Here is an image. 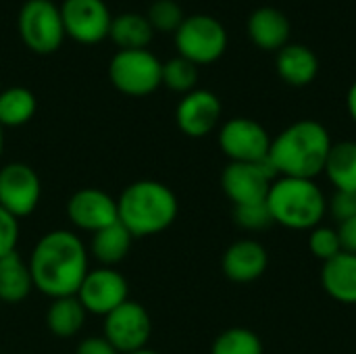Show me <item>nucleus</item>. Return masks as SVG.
<instances>
[{"label":"nucleus","instance_id":"obj_25","mask_svg":"<svg viewBox=\"0 0 356 354\" xmlns=\"http://www.w3.org/2000/svg\"><path fill=\"white\" fill-rule=\"evenodd\" d=\"M38 100L29 88L13 86L0 92V125L21 127L29 123L35 115Z\"/></svg>","mask_w":356,"mask_h":354},{"label":"nucleus","instance_id":"obj_13","mask_svg":"<svg viewBox=\"0 0 356 354\" xmlns=\"http://www.w3.org/2000/svg\"><path fill=\"white\" fill-rule=\"evenodd\" d=\"M60 17L65 33L79 44H96L108 38L113 17L104 0H65Z\"/></svg>","mask_w":356,"mask_h":354},{"label":"nucleus","instance_id":"obj_22","mask_svg":"<svg viewBox=\"0 0 356 354\" xmlns=\"http://www.w3.org/2000/svg\"><path fill=\"white\" fill-rule=\"evenodd\" d=\"M86 319H88V313L77 300V296L52 298L44 315L48 332L60 340L75 338L83 330Z\"/></svg>","mask_w":356,"mask_h":354},{"label":"nucleus","instance_id":"obj_11","mask_svg":"<svg viewBox=\"0 0 356 354\" xmlns=\"http://www.w3.org/2000/svg\"><path fill=\"white\" fill-rule=\"evenodd\" d=\"M42 198V182L27 163L13 161L0 165V207L15 219L29 217Z\"/></svg>","mask_w":356,"mask_h":354},{"label":"nucleus","instance_id":"obj_19","mask_svg":"<svg viewBox=\"0 0 356 354\" xmlns=\"http://www.w3.org/2000/svg\"><path fill=\"white\" fill-rule=\"evenodd\" d=\"M321 286L330 298L342 305H356V255L340 252L323 263Z\"/></svg>","mask_w":356,"mask_h":354},{"label":"nucleus","instance_id":"obj_23","mask_svg":"<svg viewBox=\"0 0 356 354\" xmlns=\"http://www.w3.org/2000/svg\"><path fill=\"white\" fill-rule=\"evenodd\" d=\"M152 35V25L148 23L146 15L140 13H121L113 17L108 29V38L119 50H142L150 44Z\"/></svg>","mask_w":356,"mask_h":354},{"label":"nucleus","instance_id":"obj_31","mask_svg":"<svg viewBox=\"0 0 356 354\" xmlns=\"http://www.w3.org/2000/svg\"><path fill=\"white\" fill-rule=\"evenodd\" d=\"M19 236H21L19 219H15L10 213H6L0 207V259L10 252H17Z\"/></svg>","mask_w":356,"mask_h":354},{"label":"nucleus","instance_id":"obj_35","mask_svg":"<svg viewBox=\"0 0 356 354\" xmlns=\"http://www.w3.org/2000/svg\"><path fill=\"white\" fill-rule=\"evenodd\" d=\"M346 106H348V115L356 123V81L350 86L348 94H346Z\"/></svg>","mask_w":356,"mask_h":354},{"label":"nucleus","instance_id":"obj_36","mask_svg":"<svg viewBox=\"0 0 356 354\" xmlns=\"http://www.w3.org/2000/svg\"><path fill=\"white\" fill-rule=\"evenodd\" d=\"M2 152H4V127L0 125V159H2Z\"/></svg>","mask_w":356,"mask_h":354},{"label":"nucleus","instance_id":"obj_21","mask_svg":"<svg viewBox=\"0 0 356 354\" xmlns=\"http://www.w3.org/2000/svg\"><path fill=\"white\" fill-rule=\"evenodd\" d=\"M33 280L29 265L17 252L0 259V305H21L29 298Z\"/></svg>","mask_w":356,"mask_h":354},{"label":"nucleus","instance_id":"obj_6","mask_svg":"<svg viewBox=\"0 0 356 354\" xmlns=\"http://www.w3.org/2000/svg\"><path fill=\"white\" fill-rule=\"evenodd\" d=\"M175 48L179 56L196 67L211 65L223 56L227 48V31L223 23L211 15H192L186 17L175 31Z\"/></svg>","mask_w":356,"mask_h":354},{"label":"nucleus","instance_id":"obj_28","mask_svg":"<svg viewBox=\"0 0 356 354\" xmlns=\"http://www.w3.org/2000/svg\"><path fill=\"white\" fill-rule=\"evenodd\" d=\"M146 19L154 31L175 33L179 25L184 23L186 15H184V8L175 0H154L146 10Z\"/></svg>","mask_w":356,"mask_h":354},{"label":"nucleus","instance_id":"obj_1","mask_svg":"<svg viewBox=\"0 0 356 354\" xmlns=\"http://www.w3.org/2000/svg\"><path fill=\"white\" fill-rule=\"evenodd\" d=\"M33 290L52 298L75 296L90 271V252L71 230L46 232L27 259Z\"/></svg>","mask_w":356,"mask_h":354},{"label":"nucleus","instance_id":"obj_12","mask_svg":"<svg viewBox=\"0 0 356 354\" xmlns=\"http://www.w3.org/2000/svg\"><path fill=\"white\" fill-rule=\"evenodd\" d=\"M275 171L265 163H227L221 173V188L234 207L265 202L275 179Z\"/></svg>","mask_w":356,"mask_h":354},{"label":"nucleus","instance_id":"obj_33","mask_svg":"<svg viewBox=\"0 0 356 354\" xmlns=\"http://www.w3.org/2000/svg\"><path fill=\"white\" fill-rule=\"evenodd\" d=\"M75 354H119L115 351V346L104 338V336H90V338H83L77 348Z\"/></svg>","mask_w":356,"mask_h":354},{"label":"nucleus","instance_id":"obj_4","mask_svg":"<svg viewBox=\"0 0 356 354\" xmlns=\"http://www.w3.org/2000/svg\"><path fill=\"white\" fill-rule=\"evenodd\" d=\"M265 202L273 223L294 232H311L327 213V198L315 179L275 177Z\"/></svg>","mask_w":356,"mask_h":354},{"label":"nucleus","instance_id":"obj_2","mask_svg":"<svg viewBox=\"0 0 356 354\" xmlns=\"http://www.w3.org/2000/svg\"><path fill=\"white\" fill-rule=\"evenodd\" d=\"M332 146V136L323 123L300 119L271 140L267 163L277 177L315 179L325 171Z\"/></svg>","mask_w":356,"mask_h":354},{"label":"nucleus","instance_id":"obj_29","mask_svg":"<svg viewBox=\"0 0 356 354\" xmlns=\"http://www.w3.org/2000/svg\"><path fill=\"white\" fill-rule=\"evenodd\" d=\"M309 248L319 261H323V263L332 261L334 257H338L342 252L338 230H334L330 225H323V223L313 227L311 234H309Z\"/></svg>","mask_w":356,"mask_h":354},{"label":"nucleus","instance_id":"obj_37","mask_svg":"<svg viewBox=\"0 0 356 354\" xmlns=\"http://www.w3.org/2000/svg\"><path fill=\"white\" fill-rule=\"evenodd\" d=\"M129 354H161V353H156V351H152V348H142V351H136V353H129Z\"/></svg>","mask_w":356,"mask_h":354},{"label":"nucleus","instance_id":"obj_7","mask_svg":"<svg viewBox=\"0 0 356 354\" xmlns=\"http://www.w3.org/2000/svg\"><path fill=\"white\" fill-rule=\"evenodd\" d=\"M23 44L38 54H52L65 40L60 6L52 0H27L17 19Z\"/></svg>","mask_w":356,"mask_h":354},{"label":"nucleus","instance_id":"obj_18","mask_svg":"<svg viewBox=\"0 0 356 354\" xmlns=\"http://www.w3.org/2000/svg\"><path fill=\"white\" fill-rule=\"evenodd\" d=\"M275 69L288 86L305 88L315 81L319 73V58L309 46L290 42L277 50Z\"/></svg>","mask_w":356,"mask_h":354},{"label":"nucleus","instance_id":"obj_17","mask_svg":"<svg viewBox=\"0 0 356 354\" xmlns=\"http://www.w3.org/2000/svg\"><path fill=\"white\" fill-rule=\"evenodd\" d=\"M292 23L275 6H259L248 17V35L252 44L261 50L277 52L290 44Z\"/></svg>","mask_w":356,"mask_h":354},{"label":"nucleus","instance_id":"obj_34","mask_svg":"<svg viewBox=\"0 0 356 354\" xmlns=\"http://www.w3.org/2000/svg\"><path fill=\"white\" fill-rule=\"evenodd\" d=\"M338 236H340L342 250L356 255V217L344 223H338Z\"/></svg>","mask_w":356,"mask_h":354},{"label":"nucleus","instance_id":"obj_16","mask_svg":"<svg viewBox=\"0 0 356 354\" xmlns=\"http://www.w3.org/2000/svg\"><path fill=\"white\" fill-rule=\"evenodd\" d=\"M269 265L267 250L257 240H238L223 252L221 269L227 280L236 284H250L259 280Z\"/></svg>","mask_w":356,"mask_h":354},{"label":"nucleus","instance_id":"obj_27","mask_svg":"<svg viewBox=\"0 0 356 354\" xmlns=\"http://www.w3.org/2000/svg\"><path fill=\"white\" fill-rule=\"evenodd\" d=\"M161 81L165 88H169L171 92L177 94H188L192 90H196L198 83V67L194 63H190L184 56H173L167 63H163V75Z\"/></svg>","mask_w":356,"mask_h":354},{"label":"nucleus","instance_id":"obj_32","mask_svg":"<svg viewBox=\"0 0 356 354\" xmlns=\"http://www.w3.org/2000/svg\"><path fill=\"white\" fill-rule=\"evenodd\" d=\"M327 211L338 223L356 217V192H336L327 200Z\"/></svg>","mask_w":356,"mask_h":354},{"label":"nucleus","instance_id":"obj_24","mask_svg":"<svg viewBox=\"0 0 356 354\" xmlns=\"http://www.w3.org/2000/svg\"><path fill=\"white\" fill-rule=\"evenodd\" d=\"M336 192H356V142L346 140L332 146L323 171Z\"/></svg>","mask_w":356,"mask_h":354},{"label":"nucleus","instance_id":"obj_3","mask_svg":"<svg viewBox=\"0 0 356 354\" xmlns=\"http://www.w3.org/2000/svg\"><path fill=\"white\" fill-rule=\"evenodd\" d=\"M177 213L175 192L156 179H138L117 198V219L134 240L163 234L175 223Z\"/></svg>","mask_w":356,"mask_h":354},{"label":"nucleus","instance_id":"obj_9","mask_svg":"<svg viewBox=\"0 0 356 354\" xmlns=\"http://www.w3.org/2000/svg\"><path fill=\"white\" fill-rule=\"evenodd\" d=\"M102 336L115 346L119 354H129L148 348L152 336V319L144 305L136 300L123 303L108 313L102 323Z\"/></svg>","mask_w":356,"mask_h":354},{"label":"nucleus","instance_id":"obj_5","mask_svg":"<svg viewBox=\"0 0 356 354\" xmlns=\"http://www.w3.org/2000/svg\"><path fill=\"white\" fill-rule=\"evenodd\" d=\"M163 63L148 48L119 50L108 63V79L125 96L142 98L154 94L163 81Z\"/></svg>","mask_w":356,"mask_h":354},{"label":"nucleus","instance_id":"obj_8","mask_svg":"<svg viewBox=\"0 0 356 354\" xmlns=\"http://www.w3.org/2000/svg\"><path fill=\"white\" fill-rule=\"evenodd\" d=\"M217 140L229 163H265L269 159L273 138L259 121L234 117L219 127Z\"/></svg>","mask_w":356,"mask_h":354},{"label":"nucleus","instance_id":"obj_14","mask_svg":"<svg viewBox=\"0 0 356 354\" xmlns=\"http://www.w3.org/2000/svg\"><path fill=\"white\" fill-rule=\"evenodd\" d=\"M69 221L90 236L117 223V200L100 188H81L67 200Z\"/></svg>","mask_w":356,"mask_h":354},{"label":"nucleus","instance_id":"obj_10","mask_svg":"<svg viewBox=\"0 0 356 354\" xmlns=\"http://www.w3.org/2000/svg\"><path fill=\"white\" fill-rule=\"evenodd\" d=\"M77 300L88 315L106 317L123 303L129 300V284L121 271L115 267H96L90 269L77 290Z\"/></svg>","mask_w":356,"mask_h":354},{"label":"nucleus","instance_id":"obj_30","mask_svg":"<svg viewBox=\"0 0 356 354\" xmlns=\"http://www.w3.org/2000/svg\"><path fill=\"white\" fill-rule=\"evenodd\" d=\"M234 221L246 232H261L273 223V217L269 213L267 202H257V204L234 207Z\"/></svg>","mask_w":356,"mask_h":354},{"label":"nucleus","instance_id":"obj_20","mask_svg":"<svg viewBox=\"0 0 356 354\" xmlns=\"http://www.w3.org/2000/svg\"><path fill=\"white\" fill-rule=\"evenodd\" d=\"M134 246V236L117 221L90 238L88 252L100 267H117L123 263Z\"/></svg>","mask_w":356,"mask_h":354},{"label":"nucleus","instance_id":"obj_15","mask_svg":"<svg viewBox=\"0 0 356 354\" xmlns=\"http://www.w3.org/2000/svg\"><path fill=\"white\" fill-rule=\"evenodd\" d=\"M221 121V100L211 90H192L181 96L175 108V123L188 138H204Z\"/></svg>","mask_w":356,"mask_h":354},{"label":"nucleus","instance_id":"obj_26","mask_svg":"<svg viewBox=\"0 0 356 354\" xmlns=\"http://www.w3.org/2000/svg\"><path fill=\"white\" fill-rule=\"evenodd\" d=\"M211 354H265V348L252 330L229 328L215 338Z\"/></svg>","mask_w":356,"mask_h":354},{"label":"nucleus","instance_id":"obj_38","mask_svg":"<svg viewBox=\"0 0 356 354\" xmlns=\"http://www.w3.org/2000/svg\"><path fill=\"white\" fill-rule=\"evenodd\" d=\"M0 307H2V305H0Z\"/></svg>","mask_w":356,"mask_h":354}]
</instances>
